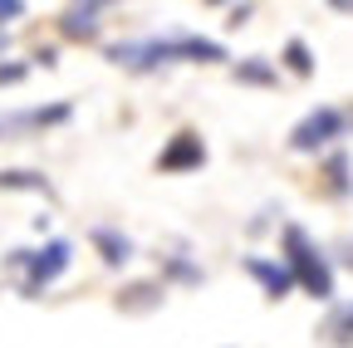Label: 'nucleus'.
<instances>
[{
  "instance_id": "20",
  "label": "nucleus",
  "mask_w": 353,
  "mask_h": 348,
  "mask_svg": "<svg viewBox=\"0 0 353 348\" xmlns=\"http://www.w3.org/2000/svg\"><path fill=\"white\" fill-rule=\"evenodd\" d=\"M6 45H10V34H6V30H0V54H6Z\"/></svg>"
},
{
  "instance_id": "12",
  "label": "nucleus",
  "mask_w": 353,
  "mask_h": 348,
  "mask_svg": "<svg viewBox=\"0 0 353 348\" xmlns=\"http://www.w3.org/2000/svg\"><path fill=\"white\" fill-rule=\"evenodd\" d=\"M280 59H285V69H290L294 79H309V74H314V50H309L304 39H285Z\"/></svg>"
},
{
  "instance_id": "6",
  "label": "nucleus",
  "mask_w": 353,
  "mask_h": 348,
  "mask_svg": "<svg viewBox=\"0 0 353 348\" xmlns=\"http://www.w3.org/2000/svg\"><path fill=\"white\" fill-rule=\"evenodd\" d=\"M241 270H245V275L260 285V294H265V299H275V304L294 294V280H290V270L280 265V260H270V255H245V260H241Z\"/></svg>"
},
{
  "instance_id": "7",
  "label": "nucleus",
  "mask_w": 353,
  "mask_h": 348,
  "mask_svg": "<svg viewBox=\"0 0 353 348\" xmlns=\"http://www.w3.org/2000/svg\"><path fill=\"white\" fill-rule=\"evenodd\" d=\"M206 167V143L196 133H176L162 152H157V172H172V177H182V172H196Z\"/></svg>"
},
{
  "instance_id": "8",
  "label": "nucleus",
  "mask_w": 353,
  "mask_h": 348,
  "mask_svg": "<svg viewBox=\"0 0 353 348\" xmlns=\"http://www.w3.org/2000/svg\"><path fill=\"white\" fill-rule=\"evenodd\" d=\"M99 30H103V6L99 0H88V6H69L64 15H59V34L64 39H99Z\"/></svg>"
},
{
  "instance_id": "13",
  "label": "nucleus",
  "mask_w": 353,
  "mask_h": 348,
  "mask_svg": "<svg viewBox=\"0 0 353 348\" xmlns=\"http://www.w3.org/2000/svg\"><path fill=\"white\" fill-rule=\"evenodd\" d=\"M0 187H6V192H44V196H50V177H44V172H25V167L0 172Z\"/></svg>"
},
{
  "instance_id": "4",
  "label": "nucleus",
  "mask_w": 353,
  "mask_h": 348,
  "mask_svg": "<svg viewBox=\"0 0 353 348\" xmlns=\"http://www.w3.org/2000/svg\"><path fill=\"white\" fill-rule=\"evenodd\" d=\"M69 265H74V245H69L64 236H54V240H44L39 250H30L25 270H20V289H25V299H39V289H50Z\"/></svg>"
},
{
  "instance_id": "3",
  "label": "nucleus",
  "mask_w": 353,
  "mask_h": 348,
  "mask_svg": "<svg viewBox=\"0 0 353 348\" xmlns=\"http://www.w3.org/2000/svg\"><path fill=\"white\" fill-rule=\"evenodd\" d=\"M348 127H353V108L319 103V108H309V113L290 127V152H324V147H334L339 138H348Z\"/></svg>"
},
{
  "instance_id": "19",
  "label": "nucleus",
  "mask_w": 353,
  "mask_h": 348,
  "mask_svg": "<svg viewBox=\"0 0 353 348\" xmlns=\"http://www.w3.org/2000/svg\"><path fill=\"white\" fill-rule=\"evenodd\" d=\"M245 20H250V6H236V10H231V20H226V25H231V30H241V25H245Z\"/></svg>"
},
{
  "instance_id": "1",
  "label": "nucleus",
  "mask_w": 353,
  "mask_h": 348,
  "mask_svg": "<svg viewBox=\"0 0 353 348\" xmlns=\"http://www.w3.org/2000/svg\"><path fill=\"white\" fill-rule=\"evenodd\" d=\"M103 54H108V64H118L128 74H157L167 64H221V59H231L221 39L187 34V30H176V34H148V39H118V45H108Z\"/></svg>"
},
{
  "instance_id": "14",
  "label": "nucleus",
  "mask_w": 353,
  "mask_h": 348,
  "mask_svg": "<svg viewBox=\"0 0 353 348\" xmlns=\"http://www.w3.org/2000/svg\"><path fill=\"white\" fill-rule=\"evenodd\" d=\"M324 177H329V192L334 196H353V182H348V152H334L324 162Z\"/></svg>"
},
{
  "instance_id": "11",
  "label": "nucleus",
  "mask_w": 353,
  "mask_h": 348,
  "mask_svg": "<svg viewBox=\"0 0 353 348\" xmlns=\"http://www.w3.org/2000/svg\"><path fill=\"white\" fill-rule=\"evenodd\" d=\"M231 79L236 83H255V89H275L280 83V74H275V64L265 59V54H250V59H236L231 64Z\"/></svg>"
},
{
  "instance_id": "5",
  "label": "nucleus",
  "mask_w": 353,
  "mask_h": 348,
  "mask_svg": "<svg viewBox=\"0 0 353 348\" xmlns=\"http://www.w3.org/2000/svg\"><path fill=\"white\" fill-rule=\"evenodd\" d=\"M74 108L69 103H50V108H20V113H0V138H20V133H44V127L69 123Z\"/></svg>"
},
{
  "instance_id": "2",
  "label": "nucleus",
  "mask_w": 353,
  "mask_h": 348,
  "mask_svg": "<svg viewBox=\"0 0 353 348\" xmlns=\"http://www.w3.org/2000/svg\"><path fill=\"white\" fill-rule=\"evenodd\" d=\"M280 265L290 270L294 289H304L309 299H319V304H334V255L299 221L280 226Z\"/></svg>"
},
{
  "instance_id": "9",
  "label": "nucleus",
  "mask_w": 353,
  "mask_h": 348,
  "mask_svg": "<svg viewBox=\"0 0 353 348\" xmlns=\"http://www.w3.org/2000/svg\"><path fill=\"white\" fill-rule=\"evenodd\" d=\"M88 240H94V250L103 255L108 270H123L128 260H132V240H128L123 231H113V226H94V236H88Z\"/></svg>"
},
{
  "instance_id": "16",
  "label": "nucleus",
  "mask_w": 353,
  "mask_h": 348,
  "mask_svg": "<svg viewBox=\"0 0 353 348\" xmlns=\"http://www.w3.org/2000/svg\"><path fill=\"white\" fill-rule=\"evenodd\" d=\"M20 15H25V0H0V30L10 20H20Z\"/></svg>"
},
{
  "instance_id": "17",
  "label": "nucleus",
  "mask_w": 353,
  "mask_h": 348,
  "mask_svg": "<svg viewBox=\"0 0 353 348\" xmlns=\"http://www.w3.org/2000/svg\"><path fill=\"white\" fill-rule=\"evenodd\" d=\"M25 74H30L25 64H0V89H6V83H20Z\"/></svg>"
},
{
  "instance_id": "15",
  "label": "nucleus",
  "mask_w": 353,
  "mask_h": 348,
  "mask_svg": "<svg viewBox=\"0 0 353 348\" xmlns=\"http://www.w3.org/2000/svg\"><path fill=\"white\" fill-rule=\"evenodd\" d=\"M167 275H172V280H182V285H201V270L187 265V260H167Z\"/></svg>"
},
{
  "instance_id": "10",
  "label": "nucleus",
  "mask_w": 353,
  "mask_h": 348,
  "mask_svg": "<svg viewBox=\"0 0 353 348\" xmlns=\"http://www.w3.org/2000/svg\"><path fill=\"white\" fill-rule=\"evenodd\" d=\"M319 338L334 348H353V299H339L329 309V319L319 324Z\"/></svg>"
},
{
  "instance_id": "18",
  "label": "nucleus",
  "mask_w": 353,
  "mask_h": 348,
  "mask_svg": "<svg viewBox=\"0 0 353 348\" xmlns=\"http://www.w3.org/2000/svg\"><path fill=\"white\" fill-rule=\"evenodd\" d=\"M339 265H348V270H353V236H343V240H339Z\"/></svg>"
}]
</instances>
